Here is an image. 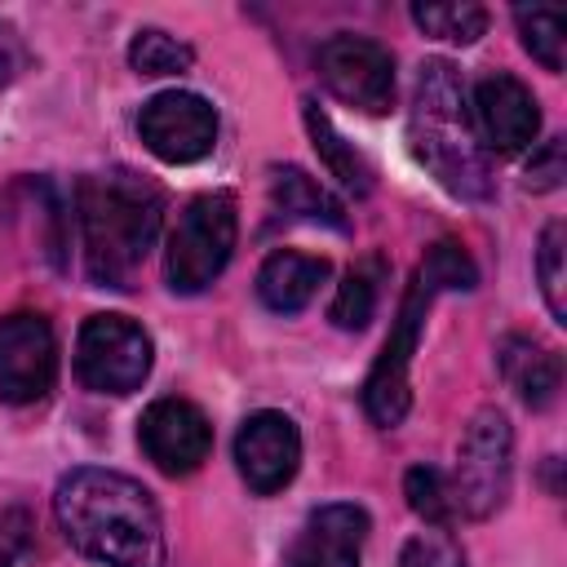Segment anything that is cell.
<instances>
[{
	"mask_svg": "<svg viewBox=\"0 0 567 567\" xmlns=\"http://www.w3.org/2000/svg\"><path fill=\"white\" fill-rule=\"evenodd\" d=\"M66 540L102 567H164V527L151 492L115 470L80 465L53 492Z\"/></svg>",
	"mask_w": 567,
	"mask_h": 567,
	"instance_id": "obj_1",
	"label": "cell"
},
{
	"mask_svg": "<svg viewBox=\"0 0 567 567\" xmlns=\"http://www.w3.org/2000/svg\"><path fill=\"white\" fill-rule=\"evenodd\" d=\"M75 213H80L89 275L106 288H128L159 235V217H164L159 186L128 168L93 173L75 190Z\"/></svg>",
	"mask_w": 567,
	"mask_h": 567,
	"instance_id": "obj_2",
	"label": "cell"
},
{
	"mask_svg": "<svg viewBox=\"0 0 567 567\" xmlns=\"http://www.w3.org/2000/svg\"><path fill=\"white\" fill-rule=\"evenodd\" d=\"M478 284V270L470 261V252L452 239H439L425 261L416 266V279L408 284V297L399 306V319L363 381V408L377 425H399L408 416V403H412V385H408V363L416 354V337H421V323H425V310L430 301L447 288V292H461V288H474Z\"/></svg>",
	"mask_w": 567,
	"mask_h": 567,
	"instance_id": "obj_3",
	"label": "cell"
},
{
	"mask_svg": "<svg viewBox=\"0 0 567 567\" xmlns=\"http://www.w3.org/2000/svg\"><path fill=\"white\" fill-rule=\"evenodd\" d=\"M412 146L430 173L456 190V195H487V164L470 133V111L461 80L447 62H425L416 80V120H412Z\"/></svg>",
	"mask_w": 567,
	"mask_h": 567,
	"instance_id": "obj_4",
	"label": "cell"
},
{
	"mask_svg": "<svg viewBox=\"0 0 567 567\" xmlns=\"http://www.w3.org/2000/svg\"><path fill=\"white\" fill-rule=\"evenodd\" d=\"M235 235H239L235 199L221 190L195 195L168 235V257H164L168 288L173 292H204L226 270V261L235 252Z\"/></svg>",
	"mask_w": 567,
	"mask_h": 567,
	"instance_id": "obj_5",
	"label": "cell"
},
{
	"mask_svg": "<svg viewBox=\"0 0 567 567\" xmlns=\"http://www.w3.org/2000/svg\"><path fill=\"white\" fill-rule=\"evenodd\" d=\"M514 478V430L501 408H483L470 416L456 452L452 496L465 518H487L505 505Z\"/></svg>",
	"mask_w": 567,
	"mask_h": 567,
	"instance_id": "obj_6",
	"label": "cell"
},
{
	"mask_svg": "<svg viewBox=\"0 0 567 567\" xmlns=\"http://www.w3.org/2000/svg\"><path fill=\"white\" fill-rule=\"evenodd\" d=\"M151 337L128 315H93L75 337V372L93 394H133L151 372Z\"/></svg>",
	"mask_w": 567,
	"mask_h": 567,
	"instance_id": "obj_7",
	"label": "cell"
},
{
	"mask_svg": "<svg viewBox=\"0 0 567 567\" xmlns=\"http://www.w3.org/2000/svg\"><path fill=\"white\" fill-rule=\"evenodd\" d=\"M319 75L323 84L354 111L381 115L394 102V58L385 44L368 35H332L319 44Z\"/></svg>",
	"mask_w": 567,
	"mask_h": 567,
	"instance_id": "obj_8",
	"label": "cell"
},
{
	"mask_svg": "<svg viewBox=\"0 0 567 567\" xmlns=\"http://www.w3.org/2000/svg\"><path fill=\"white\" fill-rule=\"evenodd\" d=\"M58 381V341L44 315L18 310L0 319V399L35 403Z\"/></svg>",
	"mask_w": 567,
	"mask_h": 567,
	"instance_id": "obj_9",
	"label": "cell"
},
{
	"mask_svg": "<svg viewBox=\"0 0 567 567\" xmlns=\"http://www.w3.org/2000/svg\"><path fill=\"white\" fill-rule=\"evenodd\" d=\"M137 133L164 164H195L217 142V111L199 93H155L137 115Z\"/></svg>",
	"mask_w": 567,
	"mask_h": 567,
	"instance_id": "obj_10",
	"label": "cell"
},
{
	"mask_svg": "<svg viewBox=\"0 0 567 567\" xmlns=\"http://www.w3.org/2000/svg\"><path fill=\"white\" fill-rule=\"evenodd\" d=\"M465 111H470L474 142H483L496 155H514V151L532 146V137L540 133V106H536L532 89L505 71L483 75L474 84V97Z\"/></svg>",
	"mask_w": 567,
	"mask_h": 567,
	"instance_id": "obj_11",
	"label": "cell"
},
{
	"mask_svg": "<svg viewBox=\"0 0 567 567\" xmlns=\"http://www.w3.org/2000/svg\"><path fill=\"white\" fill-rule=\"evenodd\" d=\"M137 443L155 461V470H164V474H190L213 452V425L186 399H155L142 412Z\"/></svg>",
	"mask_w": 567,
	"mask_h": 567,
	"instance_id": "obj_12",
	"label": "cell"
},
{
	"mask_svg": "<svg viewBox=\"0 0 567 567\" xmlns=\"http://www.w3.org/2000/svg\"><path fill=\"white\" fill-rule=\"evenodd\" d=\"M235 465L257 496L288 487L301 465V434H297L292 416L270 412V408L252 412L235 434Z\"/></svg>",
	"mask_w": 567,
	"mask_h": 567,
	"instance_id": "obj_13",
	"label": "cell"
},
{
	"mask_svg": "<svg viewBox=\"0 0 567 567\" xmlns=\"http://www.w3.org/2000/svg\"><path fill=\"white\" fill-rule=\"evenodd\" d=\"M363 540L368 514L359 505H319L288 545L284 567H359Z\"/></svg>",
	"mask_w": 567,
	"mask_h": 567,
	"instance_id": "obj_14",
	"label": "cell"
},
{
	"mask_svg": "<svg viewBox=\"0 0 567 567\" xmlns=\"http://www.w3.org/2000/svg\"><path fill=\"white\" fill-rule=\"evenodd\" d=\"M323 279H328V261H323V257L270 252L266 266L257 270V297H261L275 315H297V310L310 306V297L319 292Z\"/></svg>",
	"mask_w": 567,
	"mask_h": 567,
	"instance_id": "obj_15",
	"label": "cell"
},
{
	"mask_svg": "<svg viewBox=\"0 0 567 567\" xmlns=\"http://www.w3.org/2000/svg\"><path fill=\"white\" fill-rule=\"evenodd\" d=\"M496 363H501L505 381L518 390L523 403H532V408L554 403V394H558V385H563V368H558V354H554L549 346H540V341L514 332V337H505V341L496 346Z\"/></svg>",
	"mask_w": 567,
	"mask_h": 567,
	"instance_id": "obj_16",
	"label": "cell"
},
{
	"mask_svg": "<svg viewBox=\"0 0 567 567\" xmlns=\"http://www.w3.org/2000/svg\"><path fill=\"white\" fill-rule=\"evenodd\" d=\"M275 204L288 213V217H301V221H323V226H337L346 230V217H341V204L315 182L306 177L301 168H275Z\"/></svg>",
	"mask_w": 567,
	"mask_h": 567,
	"instance_id": "obj_17",
	"label": "cell"
},
{
	"mask_svg": "<svg viewBox=\"0 0 567 567\" xmlns=\"http://www.w3.org/2000/svg\"><path fill=\"white\" fill-rule=\"evenodd\" d=\"M306 128L315 137V151L323 155V164L332 168V177L341 186H350L354 195H368L372 190V168L354 155V146H346V137L332 128V120L319 111V102H306Z\"/></svg>",
	"mask_w": 567,
	"mask_h": 567,
	"instance_id": "obj_18",
	"label": "cell"
},
{
	"mask_svg": "<svg viewBox=\"0 0 567 567\" xmlns=\"http://www.w3.org/2000/svg\"><path fill=\"white\" fill-rule=\"evenodd\" d=\"M412 22L425 35H439L452 44H474L487 31V9L474 0H425V4H412Z\"/></svg>",
	"mask_w": 567,
	"mask_h": 567,
	"instance_id": "obj_19",
	"label": "cell"
},
{
	"mask_svg": "<svg viewBox=\"0 0 567 567\" xmlns=\"http://www.w3.org/2000/svg\"><path fill=\"white\" fill-rule=\"evenodd\" d=\"M377 292H381V261L368 257L359 266H350V275L341 279L337 297H332V323L337 328H363L377 310Z\"/></svg>",
	"mask_w": 567,
	"mask_h": 567,
	"instance_id": "obj_20",
	"label": "cell"
},
{
	"mask_svg": "<svg viewBox=\"0 0 567 567\" xmlns=\"http://www.w3.org/2000/svg\"><path fill=\"white\" fill-rule=\"evenodd\" d=\"M514 22L523 31L527 53L545 66V71H563V44H567V18L563 9H545V4H523L514 9Z\"/></svg>",
	"mask_w": 567,
	"mask_h": 567,
	"instance_id": "obj_21",
	"label": "cell"
},
{
	"mask_svg": "<svg viewBox=\"0 0 567 567\" xmlns=\"http://www.w3.org/2000/svg\"><path fill=\"white\" fill-rule=\"evenodd\" d=\"M190 62H195L190 44H182L177 35H168L159 27L137 31L128 44V66L137 75H182V71H190Z\"/></svg>",
	"mask_w": 567,
	"mask_h": 567,
	"instance_id": "obj_22",
	"label": "cell"
},
{
	"mask_svg": "<svg viewBox=\"0 0 567 567\" xmlns=\"http://www.w3.org/2000/svg\"><path fill=\"white\" fill-rule=\"evenodd\" d=\"M403 492H408V505H412L430 527H447V518L456 514L452 483H447V474L434 470V465H412L408 478H403Z\"/></svg>",
	"mask_w": 567,
	"mask_h": 567,
	"instance_id": "obj_23",
	"label": "cell"
},
{
	"mask_svg": "<svg viewBox=\"0 0 567 567\" xmlns=\"http://www.w3.org/2000/svg\"><path fill=\"white\" fill-rule=\"evenodd\" d=\"M563 221H549L545 235H540V248H536V275H540V292H545V306L558 323H567V279H563Z\"/></svg>",
	"mask_w": 567,
	"mask_h": 567,
	"instance_id": "obj_24",
	"label": "cell"
},
{
	"mask_svg": "<svg viewBox=\"0 0 567 567\" xmlns=\"http://www.w3.org/2000/svg\"><path fill=\"white\" fill-rule=\"evenodd\" d=\"M399 567H465V554H461V545L447 536V527H430V532H416V536L403 545Z\"/></svg>",
	"mask_w": 567,
	"mask_h": 567,
	"instance_id": "obj_25",
	"label": "cell"
},
{
	"mask_svg": "<svg viewBox=\"0 0 567 567\" xmlns=\"http://www.w3.org/2000/svg\"><path fill=\"white\" fill-rule=\"evenodd\" d=\"M563 177H567V168H563V142L554 137V142H545V146L532 155V164H527V186H532V190H554V186H563Z\"/></svg>",
	"mask_w": 567,
	"mask_h": 567,
	"instance_id": "obj_26",
	"label": "cell"
}]
</instances>
